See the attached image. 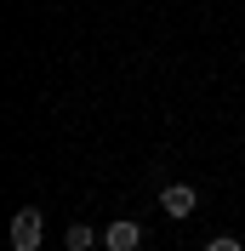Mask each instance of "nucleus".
<instances>
[{"label":"nucleus","instance_id":"obj_1","mask_svg":"<svg viewBox=\"0 0 245 251\" xmlns=\"http://www.w3.org/2000/svg\"><path fill=\"white\" fill-rule=\"evenodd\" d=\"M40 234H46L40 211H17V217H12V251H34V246H40Z\"/></svg>","mask_w":245,"mask_h":251},{"label":"nucleus","instance_id":"obj_3","mask_svg":"<svg viewBox=\"0 0 245 251\" xmlns=\"http://www.w3.org/2000/svg\"><path fill=\"white\" fill-rule=\"evenodd\" d=\"M194 200H199V194H194L188 183H171L166 194H160V205H166V217H188V211H194Z\"/></svg>","mask_w":245,"mask_h":251},{"label":"nucleus","instance_id":"obj_2","mask_svg":"<svg viewBox=\"0 0 245 251\" xmlns=\"http://www.w3.org/2000/svg\"><path fill=\"white\" fill-rule=\"evenodd\" d=\"M137 246H143V228L131 217H120V223L103 228V251H137Z\"/></svg>","mask_w":245,"mask_h":251},{"label":"nucleus","instance_id":"obj_4","mask_svg":"<svg viewBox=\"0 0 245 251\" xmlns=\"http://www.w3.org/2000/svg\"><path fill=\"white\" fill-rule=\"evenodd\" d=\"M69 251H92V246H103V234H97V228H86V223H69Z\"/></svg>","mask_w":245,"mask_h":251},{"label":"nucleus","instance_id":"obj_5","mask_svg":"<svg viewBox=\"0 0 245 251\" xmlns=\"http://www.w3.org/2000/svg\"><path fill=\"white\" fill-rule=\"evenodd\" d=\"M205 251H245V246H240V240H228V234H211V240H205Z\"/></svg>","mask_w":245,"mask_h":251}]
</instances>
